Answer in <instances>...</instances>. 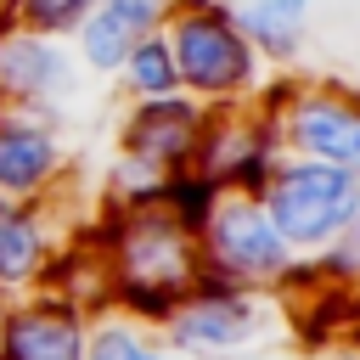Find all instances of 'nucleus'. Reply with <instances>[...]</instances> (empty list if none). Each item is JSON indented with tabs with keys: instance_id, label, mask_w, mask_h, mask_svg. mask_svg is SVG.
Wrapping results in <instances>:
<instances>
[{
	"instance_id": "f257e3e1",
	"label": "nucleus",
	"mask_w": 360,
	"mask_h": 360,
	"mask_svg": "<svg viewBox=\"0 0 360 360\" xmlns=\"http://www.w3.org/2000/svg\"><path fill=\"white\" fill-rule=\"evenodd\" d=\"M101 270L112 309H135L163 326L169 309L202 287L197 225L174 214L163 197L112 208V219L101 225Z\"/></svg>"
},
{
	"instance_id": "f03ea898",
	"label": "nucleus",
	"mask_w": 360,
	"mask_h": 360,
	"mask_svg": "<svg viewBox=\"0 0 360 360\" xmlns=\"http://www.w3.org/2000/svg\"><path fill=\"white\" fill-rule=\"evenodd\" d=\"M158 34L169 45L180 96L197 107H236L264 90V62L242 39L225 0H169Z\"/></svg>"
},
{
	"instance_id": "7ed1b4c3",
	"label": "nucleus",
	"mask_w": 360,
	"mask_h": 360,
	"mask_svg": "<svg viewBox=\"0 0 360 360\" xmlns=\"http://www.w3.org/2000/svg\"><path fill=\"white\" fill-rule=\"evenodd\" d=\"M253 197H259L264 219L276 225V236L292 253H326L338 242V231L354 219V208H360V174L338 169V163L281 152Z\"/></svg>"
},
{
	"instance_id": "20e7f679",
	"label": "nucleus",
	"mask_w": 360,
	"mask_h": 360,
	"mask_svg": "<svg viewBox=\"0 0 360 360\" xmlns=\"http://www.w3.org/2000/svg\"><path fill=\"white\" fill-rule=\"evenodd\" d=\"M197 253H202V276L242 287V292H270L292 276L298 253L276 236V225L264 219L253 191H214L202 219H197Z\"/></svg>"
},
{
	"instance_id": "39448f33",
	"label": "nucleus",
	"mask_w": 360,
	"mask_h": 360,
	"mask_svg": "<svg viewBox=\"0 0 360 360\" xmlns=\"http://www.w3.org/2000/svg\"><path fill=\"white\" fill-rule=\"evenodd\" d=\"M287 158H315L360 174V96L326 79H276L253 96Z\"/></svg>"
},
{
	"instance_id": "423d86ee",
	"label": "nucleus",
	"mask_w": 360,
	"mask_h": 360,
	"mask_svg": "<svg viewBox=\"0 0 360 360\" xmlns=\"http://www.w3.org/2000/svg\"><path fill=\"white\" fill-rule=\"evenodd\" d=\"M270 332H276V304L264 292H242V287H225V281H208V276L163 321L169 349L197 354V360H231V354L264 349Z\"/></svg>"
},
{
	"instance_id": "0eeeda50",
	"label": "nucleus",
	"mask_w": 360,
	"mask_h": 360,
	"mask_svg": "<svg viewBox=\"0 0 360 360\" xmlns=\"http://www.w3.org/2000/svg\"><path fill=\"white\" fill-rule=\"evenodd\" d=\"M202 112L191 96H163V101H129L118 124V163L141 169L146 180L169 186L174 174H191L197 141H202Z\"/></svg>"
},
{
	"instance_id": "6e6552de",
	"label": "nucleus",
	"mask_w": 360,
	"mask_h": 360,
	"mask_svg": "<svg viewBox=\"0 0 360 360\" xmlns=\"http://www.w3.org/2000/svg\"><path fill=\"white\" fill-rule=\"evenodd\" d=\"M79 90V62L68 39L28 34L0 17V107H28V112H56Z\"/></svg>"
},
{
	"instance_id": "1a4fd4ad",
	"label": "nucleus",
	"mask_w": 360,
	"mask_h": 360,
	"mask_svg": "<svg viewBox=\"0 0 360 360\" xmlns=\"http://www.w3.org/2000/svg\"><path fill=\"white\" fill-rule=\"evenodd\" d=\"M68 169V141L56 112L0 107V202H39Z\"/></svg>"
},
{
	"instance_id": "9d476101",
	"label": "nucleus",
	"mask_w": 360,
	"mask_h": 360,
	"mask_svg": "<svg viewBox=\"0 0 360 360\" xmlns=\"http://www.w3.org/2000/svg\"><path fill=\"white\" fill-rule=\"evenodd\" d=\"M84 332L90 315L79 304H68L51 287H34L6 304L0 360H84Z\"/></svg>"
},
{
	"instance_id": "9b49d317",
	"label": "nucleus",
	"mask_w": 360,
	"mask_h": 360,
	"mask_svg": "<svg viewBox=\"0 0 360 360\" xmlns=\"http://www.w3.org/2000/svg\"><path fill=\"white\" fill-rule=\"evenodd\" d=\"M163 11H169V0H96V6H90V17L79 22V34L68 39V45H73L79 73L112 79V73H118V62H124L146 34H158Z\"/></svg>"
},
{
	"instance_id": "f8f14e48",
	"label": "nucleus",
	"mask_w": 360,
	"mask_h": 360,
	"mask_svg": "<svg viewBox=\"0 0 360 360\" xmlns=\"http://www.w3.org/2000/svg\"><path fill=\"white\" fill-rule=\"evenodd\" d=\"M51 281V231L34 202H0V292L22 298Z\"/></svg>"
},
{
	"instance_id": "ddd939ff",
	"label": "nucleus",
	"mask_w": 360,
	"mask_h": 360,
	"mask_svg": "<svg viewBox=\"0 0 360 360\" xmlns=\"http://www.w3.org/2000/svg\"><path fill=\"white\" fill-rule=\"evenodd\" d=\"M231 17H236V28L259 62H292L309 39L315 0H236Z\"/></svg>"
},
{
	"instance_id": "4468645a",
	"label": "nucleus",
	"mask_w": 360,
	"mask_h": 360,
	"mask_svg": "<svg viewBox=\"0 0 360 360\" xmlns=\"http://www.w3.org/2000/svg\"><path fill=\"white\" fill-rule=\"evenodd\" d=\"M118 90L129 101H163V96H180V79H174V62H169V45L163 34H146L124 62H118Z\"/></svg>"
},
{
	"instance_id": "2eb2a0df",
	"label": "nucleus",
	"mask_w": 360,
	"mask_h": 360,
	"mask_svg": "<svg viewBox=\"0 0 360 360\" xmlns=\"http://www.w3.org/2000/svg\"><path fill=\"white\" fill-rule=\"evenodd\" d=\"M84 360H174V349L158 343L141 321L107 309V315L84 332Z\"/></svg>"
},
{
	"instance_id": "dca6fc26",
	"label": "nucleus",
	"mask_w": 360,
	"mask_h": 360,
	"mask_svg": "<svg viewBox=\"0 0 360 360\" xmlns=\"http://www.w3.org/2000/svg\"><path fill=\"white\" fill-rule=\"evenodd\" d=\"M96 0H11L6 6V22L28 28V34H45V39H73L79 22L90 17Z\"/></svg>"
},
{
	"instance_id": "f3484780",
	"label": "nucleus",
	"mask_w": 360,
	"mask_h": 360,
	"mask_svg": "<svg viewBox=\"0 0 360 360\" xmlns=\"http://www.w3.org/2000/svg\"><path fill=\"white\" fill-rule=\"evenodd\" d=\"M231 360H309V354H292V349H248V354H231Z\"/></svg>"
},
{
	"instance_id": "a211bd4d",
	"label": "nucleus",
	"mask_w": 360,
	"mask_h": 360,
	"mask_svg": "<svg viewBox=\"0 0 360 360\" xmlns=\"http://www.w3.org/2000/svg\"><path fill=\"white\" fill-rule=\"evenodd\" d=\"M6 304H11V298H6V292H0V338H6Z\"/></svg>"
},
{
	"instance_id": "6ab92c4d",
	"label": "nucleus",
	"mask_w": 360,
	"mask_h": 360,
	"mask_svg": "<svg viewBox=\"0 0 360 360\" xmlns=\"http://www.w3.org/2000/svg\"><path fill=\"white\" fill-rule=\"evenodd\" d=\"M338 360H360V349H349V354H338Z\"/></svg>"
},
{
	"instance_id": "aec40b11",
	"label": "nucleus",
	"mask_w": 360,
	"mask_h": 360,
	"mask_svg": "<svg viewBox=\"0 0 360 360\" xmlns=\"http://www.w3.org/2000/svg\"><path fill=\"white\" fill-rule=\"evenodd\" d=\"M6 6H11V0H0V17H6Z\"/></svg>"
}]
</instances>
